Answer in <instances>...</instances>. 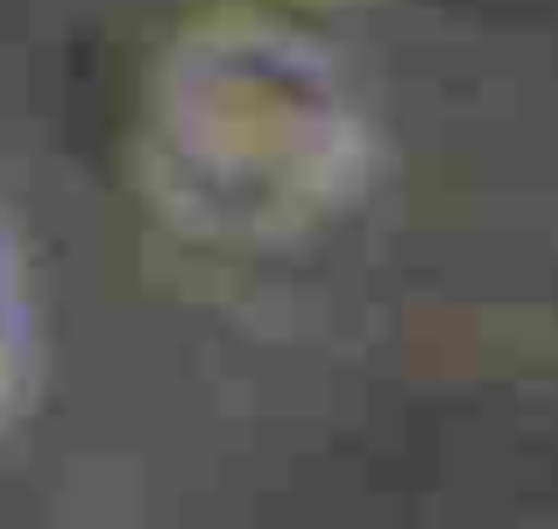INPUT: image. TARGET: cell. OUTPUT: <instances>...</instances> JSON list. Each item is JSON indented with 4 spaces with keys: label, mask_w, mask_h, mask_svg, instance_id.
Segmentation results:
<instances>
[{
    "label": "cell",
    "mask_w": 558,
    "mask_h": 529,
    "mask_svg": "<svg viewBox=\"0 0 558 529\" xmlns=\"http://www.w3.org/2000/svg\"><path fill=\"white\" fill-rule=\"evenodd\" d=\"M43 395V297L28 269V241L0 205V438L36 409Z\"/></svg>",
    "instance_id": "1"
}]
</instances>
